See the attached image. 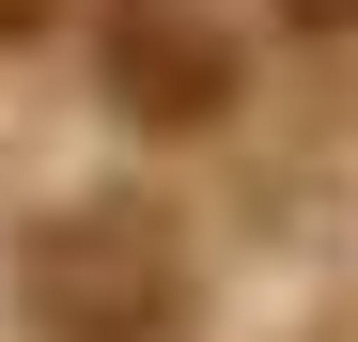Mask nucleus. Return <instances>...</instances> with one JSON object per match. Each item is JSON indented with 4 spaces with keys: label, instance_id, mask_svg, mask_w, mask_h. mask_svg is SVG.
Listing matches in <instances>:
<instances>
[{
    "label": "nucleus",
    "instance_id": "3",
    "mask_svg": "<svg viewBox=\"0 0 358 342\" xmlns=\"http://www.w3.org/2000/svg\"><path fill=\"white\" fill-rule=\"evenodd\" d=\"M280 16H296V31H358V0H280Z\"/></svg>",
    "mask_w": 358,
    "mask_h": 342
},
{
    "label": "nucleus",
    "instance_id": "4",
    "mask_svg": "<svg viewBox=\"0 0 358 342\" xmlns=\"http://www.w3.org/2000/svg\"><path fill=\"white\" fill-rule=\"evenodd\" d=\"M47 16H63V0H0V47H16V31H47Z\"/></svg>",
    "mask_w": 358,
    "mask_h": 342
},
{
    "label": "nucleus",
    "instance_id": "2",
    "mask_svg": "<svg viewBox=\"0 0 358 342\" xmlns=\"http://www.w3.org/2000/svg\"><path fill=\"white\" fill-rule=\"evenodd\" d=\"M94 78H109V109L156 125V140H187V125H218V109L250 94L218 0H94Z\"/></svg>",
    "mask_w": 358,
    "mask_h": 342
},
{
    "label": "nucleus",
    "instance_id": "1",
    "mask_svg": "<svg viewBox=\"0 0 358 342\" xmlns=\"http://www.w3.org/2000/svg\"><path fill=\"white\" fill-rule=\"evenodd\" d=\"M16 311H31V342H171L187 327V234L156 202H63L16 249Z\"/></svg>",
    "mask_w": 358,
    "mask_h": 342
}]
</instances>
